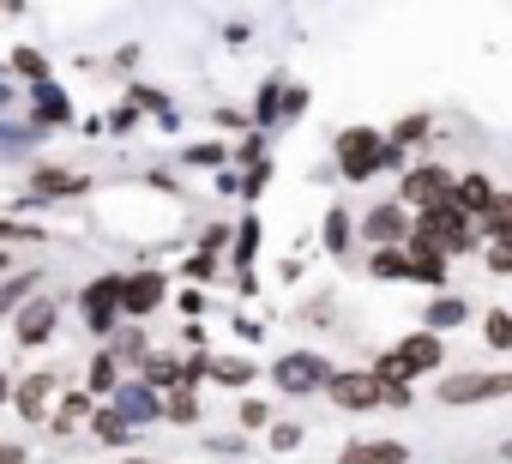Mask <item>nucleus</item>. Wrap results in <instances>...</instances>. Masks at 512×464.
Masks as SVG:
<instances>
[{"mask_svg": "<svg viewBox=\"0 0 512 464\" xmlns=\"http://www.w3.org/2000/svg\"><path fill=\"white\" fill-rule=\"evenodd\" d=\"M121 368H127V362H121L115 350H97L91 368H85V386H91L97 398H115V392H121Z\"/></svg>", "mask_w": 512, "mask_h": 464, "instance_id": "412c9836", "label": "nucleus"}, {"mask_svg": "<svg viewBox=\"0 0 512 464\" xmlns=\"http://www.w3.org/2000/svg\"><path fill=\"white\" fill-rule=\"evenodd\" d=\"M428 133H434V115H428V109H416V115H404V121L392 127V145H404V151H410V145H422Z\"/></svg>", "mask_w": 512, "mask_h": 464, "instance_id": "2f4dec72", "label": "nucleus"}, {"mask_svg": "<svg viewBox=\"0 0 512 464\" xmlns=\"http://www.w3.org/2000/svg\"><path fill=\"white\" fill-rule=\"evenodd\" d=\"M482 223V242H512V193H500L488 211H476Z\"/></svg>", "mask_w": 512, "mask_h": 464, "instance_id": "a878e982", "label": "nucleus"}, {"mask_svg": "<svg viewBox=\"0 0 512 464\" xmlns=\"http://www.w3.org/2000/svg\"><path fill=\"white\" fill-rule=\"evenodd\" d=\"M482 266H488L494 278H512V242H488V248H482Z\"/></svg>", "mask_w": 512, "mask_h": 464, "instance_id": "58836bf2", "label": "nucleus"}, {"mask_svg": "<svg viewBox=\"0 0 512 464\" xmlns=\"http://www.w3.org/2000/svg\"><path fill=\"white\" fill-rule=\"evenodd\" d=\"M500 464H512V440H500Z\"/></svg>", "mask_w": 512, "mask_h": 464, "instance_id": "8fccbe9b", "label": "nucleus"}, {"mask_svg": "<svg viewBox=\"0 0 512 464\" xmlns=\"http://www.w3.org/2000/svg\"><path fill=\"white\" fill-rule=\"evenodd\" d=\"M121 464H157V458H139V452H127V458H121Z\"/></svg>", "mask_w": 512, "mask_h": 464, "instance_id": "09e8293b", "label": "nucleus"}, {"mask_svg": "<svg viewBox=\"0 0 512 464\" xmlns=\"http://www.w3.org/2000/svg\"><path fill=\"white\" fill-rule=\"evenodd\" d=\"M266 181H272V157H266V163H247V175H241V199H260Z\"/></svg>", "mask_w": 512, "mask_h": 464, "instance_id": "4c0bfd02", "label": "nucleus"}, {"mask_svg": "<svg viewBox=\"0 0 512 464\" xmlns=\"http://www.w3.org/2000/svg\"><path fill=\"white\" fill-rule=\"evenodd\" d=\"M175 308L193 320V314H205V296H199V290H181V302H175Z\"/></svg>", "mask_w": 512, "mask_h": 464, "instance_id": "a18cd8bd", "label": "nucleus"}, {"mask_svg": "<svg viewBox=\"0 0 512 464\" xmlns=\"http://www.w3.org/2000/svg\"><path fill=\"white\" fill-rule=\"evenodd\" d=\"M97 392L85 386V392H61V404H55V416H49V434H79V428H91V416H97Z\"/></svg>", "mask_w": 512, "mask_h": 464, "instance_id": "2eb2a0df", "label": "nucleus"}, {"mask_svg": "<svg viewBox=\"0 0 512 464\" xmlns=\"http://www.w3.org/2000/svg\"><path fill=\"white\" fill-rule=\"evenodd\" d=\"M452 193H458V199H464L470 211H488V205L500 199V193H494V181H488L482 169H470V175H458V187H452Z\"/></svg>", "mask_w": 512, "mask_h": 464, "instance_id": "cd10ccee", "label": "nucleus"}, {"mask_svg": "<svg viewBox=\"0 0 512 464\" xmlns=\"http://www.w3.org/2000/svg\"><path fill=\"white\" fill-rule=\"evenodd\" d=\"M121 296H127V278H121V272H103V278H91V284L79 290V320H85L97 338H115V332H121V320H127Z\"/></svg>", "mask_w": 512, "mask_h": 464, "instance_id": "423d86ee", "label": "nucleus"}, {"mask_svg": "<svg viewBox=\"0 0 512 464\" xmlns=\"http://www.w3.org/2000/svg\"><path fill=\"white\" fill-rule=\"evenodd\" d=\"M25 97H31V121H37V127H73V121H79V115H73V97H67V85H55V79L31 85Z\"/></svg>", "mask_w": 512, "mask_h": 464, "instance_id": "4468645a", "label": "nucleus"}, {"mask_svg": "<svg viewBox=\"0 0 512 464\" xmlns=\"http://www.w3.org/2000/svg\"><path fill=\"white\" fill-rule=\"evenodd\" d=\"M308 97H314L308 85H284V121H302L308 115Z\"/></svg>", "mask_w": 512, "mask_h": 464, "instance_id": "a19ab883", "label": "nucleus"}, {"mask_svg": "<svg viewBox=\"0 0 512 464\" xmlns=\"http://www.w3.org/2000/svg\"><path fill=\"white\" fill-rule=\"evenodd\" d=\"M109 350H115L127 368H145V356H151V338H145V326H139V320H127V326L109 338Z\"/></svg>", "mask_w": 512, "mask_h": 464, "instance_id": "393cba45", "label": "nucleus"}, {"mask_svg": "<svg viewBox=\"0 0 512 464\" xmlns=\"http://www.w3.org/2000/svg\"><path fill=\"white\" fill-rule=\"evenodd\" d=\"M223 242H235V236H229V229H223V223H211V229H205V242H199V248H211V254H217Z\"/></svg>", "mask_w": 512, "mask_h": 464, "instance_id": "49530a36", "label": "nucleus"}, {"mask_svg": "<svg viewBox=\"0 0 512 464\" xmlns=\"http://www.w3.org/2000/svg\"><path fill=\"white\" fill-rule=\"evenodd\" d=\"M410 236H416V205L386 199V205H368V211H362V242H368V248H398V242H410Z\"/></svg>", "mask_w": 512, "mask_h": 464, "instance_id": "6e6552de", "label": "nucleus"}, {"mask_svg": "<svg viewBox=\"0 0 512 464\" xmlns=\"http://www.w3.org/2000/svg\"><path fill=\"white\" fill-rule=\"evenodd\" d=\"M229 248H235V254H229L235 272H247L253 260H260V217H241V229H235V242H229Z\"/></svg>", "mask_w": 512, "mask_h": 464, "instance_id": "c85d7f7f", "label": "nucleus"}, {"mask_svg": "<svg viewBox=\"0 0 512 464\" xmlns=\"http://www.w3.org/2000/svg\"><path fill=\"white\" fill-rule=\"evenodd\" d=\"M55 404H61L55 374H25V380L13 386V410H19L25 422H49V416H55Z\"/></svg>", "mask_w": 512, "mask_h": 464, "instance_id": "ddd939ff", "label": "nucleus"}, {"mask_svg": "<svg viewBox=\"0 0 512 464\" xmlns=\"http://www.w3.org/2000/svg\"><path fill=\"white\" fill-rule=\"evenodd\" d=\"M464 320H470V302L452 296V290H440V296L422 308V326H434V332H452V326H464Z\"/></svg>", "mask_w": 512, "mask_h": 464, "instance_id": "aec40b11", "label": "nucleus"}, {"mask_svg": "<svg viewBox=\"0 0 512 464\" xmlns=\"http://www.w3.org/2000/svg\"><path fill=\"white\" fill-rule=\"evenodd\" d=\"M91 187V175H79V169H31V193L43 199V205H55V199H73V193H85Z\"/></svg>", "mask_w": 512, "mask_h": 464, "instance_id": "dca6fc26", "label": "nucleus"}, {"mask_svg": "<svg viewBox=\"0 0 512 464\" xmlns=\"http://www.w3.org/2000/svg\"><path fill=\"white\" fill-rule=\"evenodd\" d=\"M434 398L452 404V410H464V404H500V398H512V368H464V374H446L434 386Z\"/></svg>", "mask_w": 512, "mask_h": 464, "instance_id": "39448f33", "label": "nucleus"}, {"mask_svg": "<svg viewBox=\"0 0 512 464\" xmlns=\"http://www.w3.org/2000/svg\"><path fill=\"white\" fill-rule=\"evenodd\" d=\"M163 410H169V422L193 428V422H199V386H187V380L169 386V392H163Z\"/></svg>", "mask_w": 512, "mask_h": 464, "instance_id": "bb28decb", "label": "nucleus"}, {"mask_svg": "<svg viewBox=\"0 0 512 464\" xmlns=\"http://www.w3.org/2000/svg\"><path fill=\"white\" fill-rule=\"evenodd\" d=\"M163 302H169V278H163L157 266H145V272H133V278H127V296H121L127 320H151Z\"/></svg>", "mask_w": 512, "mask_h": 464, "instance_id": "f8f14e48", "label": "nucleus"}, {"mask_svg": "<svg viewBox=\"0 0 512 464\" xmlns=\"http://www.w3.org/2000/svg\"><path fill=\"white\" fill-rule=\"evenodd\" d=\"M13 73H19L25 85H43V79H49V61H43L37 49H13Z\"/></svg>", "mask_w": 512, "mask_h": 464, "instance_id": "e433bc0d", "label": "nucleus"}, {"mask_svg": "<svg viewBox=\"0 0 512 464\" xmlns=\"http://www.w3.org/2000/svg\"><path fill=\"white\" fill-rule=\"evenodd\" d=\"M482 338H488L494 350H512V314H506V308H488V314H482Z\"/></svg>", "mask_w": 512, "mask_h": 464, "instance_id": "c9c22d12", "label": "nucleus"}, {"mask_svg": "<svg viewBox=\"0 0 512 464\" xmlns=\"http://www.w3.org/2000/svg\"><path fill=\"white\" fill-rule=\"evenodd\" d=\"M235 422H241L247 434H266L278 416H272V404H266V398H241V404H235Z\"/></svg>", "mask_w": 512, "mask_h": 464, "instance_id": "7c9ffc66", "label": "nucleus"}, {"mask_svg": "<svg viewBox=\"0 0 512 464\" xmlns=\"http://www.w3.org/2000/svg\"><path fill=\"white\" fill-rule=\"evenodd\" d=\"M229 157H235V151H223L217 139H199V145H187V151H181V163H187V169H223Z\"/></svg>", "mask_w": 512, "mask_h": 464, "instance_id": "473e14b6", "label": "nucleus"}, {"mask_svg": "<svg viewBox=\"0 0 512 464\" xmlns=\"http://www.w3.org/2000/svg\"><path fill=\"white\" fill-rule=\"evenodd\" d=\"M139 115H145V109H139V103L127 97V103H121V109L109 115V127H115V133H133V121H139Z\"/></svg>", "mask_w": 512, "mask_h": 464, "instance_id": "c03bdc74", "label": "nucleus"}, {"mask_svg": "<svg viewBox=\"0 0 512 464\" xmlns=\"http://www.w3.org/2000/svg\"><path fill=\"white\" fill-rule=\"evenodd\" d=\"M338 464H410V446L404 440H350L338 452Z\"/></svg>", "mask_w": 512, "mask_h": 464, "instance_id": "f3484780", "label": "nucleus"}, {"mask_svg": "<svg viewBox=\"0 0 512 464\" xmlns=\"http://www.w3.org/2000/svg\"><path fill=\"white\" fill-rule=\"evenodd\" d=\"M55 326H61V308H55L49 296H31V302L13 314V350H37V344H49Z\"/></svg>", "mask_w": 512, "mask_h": 464, "instance_id": "9b49d317", "label": "nucleus"}, {"mask_svg": "<svg viewBox=\"0 0 512 464\" xmlns=\"http://www.w3.org/2000/svg\"><path fill=\"white\" fill-rule=\"evenodd\" d=\"M181 272H187V278H193V284H205V278H217V254H211V248H205V254H193V260H187V266H181Z\"/></svg>", "mask_w": 512, "mask_h": 464, "instance_id": "79ce46f5", "label": "nucleus"}, {"mask_svg": "<svg viewBox=\"0 0 512 464\" xmlns=\"http://www.w3.org/2000/svg\"><path fill=\"white\" fill-rule=\"evenodd\" d=\"M332 374H338V368H332L320 350H290V356L272 362V386H278L284 398H314V392L332 386Z\"/></svg>", "mask_w": 512, "mask_h": 464, "instance_id": "0eeeda50", "label": "nucleus"}, {"mask_svg": "<svg viewBox=\"0 0 512 464\" xmlns=\"http://www.w3.org/2000/svg\"><path fill=\"white\" fill-rule=\"evenodd\" d=\"M452 187H458V175H452L446 163H434V157H428V163H410V169H404L398 199L422 211V205H434V199H440V193H452Z\"/></svg>", "mask_w": 512, "mask_h": 464, "instance_id": "1a4fd4ad", "label": "nucleus"}, {"mask_svg": "<svg viewBox=\"0 0 512 464\" xmlns=\"http://www.w3.org/2000/svg\"><path fill=\"white\" fill-rule=\"evenodd\" d=\"M368 272L374 278H392V284H416V254L398 242V248H368Z\"/></svg>", "mask_w": 512, "mask_h": 464, "instance_id": "a211bd4d", "label": "nucleus"}, {"mask_svg": "<svg viewBox=\"0 0 512 464\" xmlns=\"http://www.w3.org/2000/svg\"><path fill=\"white\" fill-rule=\"evenodd\" d=\"M25 458H31V452H25L19 440H0V464H25Z\"/></svg>", "mask_w": 512, "mask_h": 464, "instance_id": "de8ad7c7", "label": "nucleus"}, {"mask_svg": "<svg viewBox=\"0 0 512 464\" xmlns=\"http://www.w3.org/2000/svg\"><path fill=\"white\" fill-rule=\"evenodd\" d=\"M133 428H145V422H169V410H163V386H151L145 374H133V380H121V392L109 398Z\"/></svg>", "mask_w": 512, "mask_h": 464, "instance_id": "9d476101", "label": "nucleus"}, {"mask_svg": "<svg viewBox=\"0 0 512 464\" xmlns=\"http://www.w3.org/2000/svg\"><path fill=\"white\" fill-rule=\"evenodd\" d=\"M235 163H241V169H247V163H266V127H260V133H247V139L235 145Z\"/></svg>", "mask_w": 512, "mask_h": 464, "instance_id": "ea45409f", "label": "nucleus"}, {"mask_svg": "<svg viewBox=\"0 0 512 464\" xmlns=\"http://www.w3.org/2000/svg\"><path fill=\"white\" fill-rule=\"evenodd\" d=\"M0 236H7V242H43V229H31V223L7 217V223H0Z\"/></svg>", "mask_w": 512, "mask_h": 464, "instance_id": "37998d69", "label": "nucleus"}, {"mask_svg": "<svg viewBox=\"0 0 512 464\" xmlns=\"http://www.w3.org/2000/svg\"><path fill=\"white\" fill-rule=\"evenodd\" d=\"M241 464H284V458H241Z\"/></svg>", "mask_w": 512, "mask_h": 464, "instance_id": "3c124183", "label": "nucleus"}, {"mask_svg": "<svg viewBox=\"0 0 512 464\" xmlns=\"http://www.w3.org/2000/svg\"><path fill=\"white\" fill-rule=\"evenodd\" d=\"M139 374H145L151 386H163V392H169V386H181V380H187V356H175V350H151Z\"/></svg>", "mask_w": 512, "mask_h": 464, "instance_id": "b1692460", "label": "nucleus"}, {"mask_svg": "<svg viewBox=\"0 0 512 464\" xmlns=\"http://www.w3.org/2000/svg\"><path fill=\"white\" fill-rule=\"evenodd\" d=\"M416 229H422V236H434V248H440L446 260L482 248V223H476V211H470L458 193H440L434 205H422V211H416Z\"/></svg>", "mask_w": 512, "mask_h": 464, "instance_id": "7ed1b4c3", "label": "nucleus"}, {"mask_svg": "<svg viewBox=\"0 0 512 464\" xmlns=\"http://www.w3.org/2000/svg\"><path fill=\"white\" fill-rule=\"evenodd\" d=\"M91 434H97L103 446H133V434H139V428H133V422L103 398V404H97V416H91Z\"/></svg>", "mask_w": 512, "mask_h": 464, "instance_id": "4be33fe9", "label": "nucleus"}, {"mask_svg": "<svg viewBox=\"0 0 512 464\" xmlns=\"http://www.w3.org/2000/svg\"><path fill=\"white\" fill-rule=\"evenodd\" d=\"M332 151H338L344 181H374L386 169H404V145H392V133H380V127H344L332 139Z\"/></svg>", "mask_w": 512, "mask_h": 464, "instance_id": "f257e3e1", "label": "nucleus"}, {"mask_svg": "<svg viewBox=\"0 0 512 464\" xmlns=\"http://www.w3.org/2000/svg\"><path fill=\"white\" fill-rule=\"evenodd\" d=\"M37 284H43V272H37V266H19V272H7V278H0V308H7V314H19V308L37 296Z\"/></svg>", "mask_w": 512, "mask_h": 464, "instance_id": "5701e85b", "label": "nucleus"}, {"mask_svg": "<svg viewBox=\"0 0 512 464\" xmlns=\"http://www.w3.org/2000/svg\"><path fill=\"white\" fill-rule=\"evenodd\" d=\"M440 362H446V332H434V326H416V332H410V338H404L398 350L374 356L368 368H380L386 380H404V386H410L416 374H434Z\"/></svg>", "mask_w": 512, "mask_h": 464, "instance_id": "20e7f679", "label": "nucleus"}, {"mask_svg": "<svg viewBox=\"0 0 512 464\" xmlns=\"http://www.w3.org/2000/svg\"><path fill=\"white\" fill-rule=\"evenodd\" d=\"M356 229H362V217H350L344 205H332V211H326V223H320V242H326V254H350Z\"/></svg>", "mask_w": 512, "mask_h": 464, "instance_id": "6ab92c4d", "label": "nucleus"}, {"mask_svg": "<svg viewBox=\"0 0 512 464\" xmlns=\"http://www.w3.org/2000/svg\"><path fill=\"white\" fill-rule=\"evenodd\" d=\"M326 398H332L338 410H350V416L380 410V404H392V410H410V404H416V392H410L404 380H386L380 368H338L332 386H326Z\"/></svg>", "mask_w": 512, "mask_h": 464, "instance_id": "f03ea898", "label": "nucleus"}, {"mask_svg": "<svg viewBox=\"0 0 512 464\" xmlns=\"http://www.w3.org/2000/svg\"><path fill=\"white\" fill-rule=\"evenodd\" d=\"M302 434H308L302 422H272V428H266V452H278V458H290V452L302 446Z\"/></svg>", "mask_w": 512, "mask_h": 464, "instance_id": "f704fd0d", "label": "nucleus"}, {"mask_svg": "<svg viewBox=\"0 0 512 464\" xmlns=\"http://www.w3.org/2000/svg\"><path fill=\"white\" fill-rule=\"evenodd\" d=\"M253 374H260V368H253L247 356H211V380H217V386H235V392H241Z\"/></svg>", "mask_w": 512, "mask_h": 464, "instance_id": "c756f323", "label": "nucleus"}, {"mask_svg": "<svg viewBox=\"0 0 512 464\" xmlns=\"http://www.w3.org/2000/svg\"><path fill=\"white\" fill-rule=\"evenodd\" d=\"M205 446H211L223 464H241V458H253V440H247V428H235V434H211Z\"/></svg>", "mask_w": 512, "mask_h": 464, "instance_id": "72a5a7b5", "label": "nucleus"}]
</instances>
